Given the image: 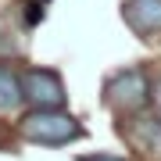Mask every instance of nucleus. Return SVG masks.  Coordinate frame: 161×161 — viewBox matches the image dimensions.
Instances as JSON below:
<instances>
[{
    "instance_id": "obj_1",
    "label": "nucleus",
    "mask_w": 161,
    "mask_h": 161,
    "mask_svg": "<svg viewBox=\"0 0 161 161\" xmlns=\"http://www.w3.org/2000/svg\"><path fill=\"white\" fill-rule=\"evenodd\" d=\"M18 132L29 143H40V147H64L82 136V125L61 108H32L18 122Z\"/></svg>"
},
{
    "instance_id": "obj_2",
    "label": "nucleus",
    "mask_w": 161,
    "mask_h": 161,
    "mask_svg": "<svg viewBox=\"0 0 161 161\" xmlns=\"http://www.w3.org/2000/svg\"><path fill=\"white\" fill-rule=\"evenodd\" d=\"M104 100L115 115H140L150 100V79L143 68H122L104 82Z\"/></svg>"
},
{
    "instance_id": "obj_3",
    "label": "nucleus",
    "mask_w": 161,
    "mask_h": 161,
    "mask_svg": "<svg viewBox=\"0 0 161 161\" xmlns=\"http://www.w3.org/2000/svg\"><path fill=\"white\" fill-rule=\"evenodd\" d=\"M22 93L32 108H61L64 104V82L54 68H29L22 72Z\"/></svg>"
},
{
    "instance_id": "obj_4",
    "label": "nucleus",
    "mask_w": 161,
    "mask_h": 161,
    "mask_svg": "<svg viewBox=\"0 0 161 161\" xmlns=\"http://www.w3.org/2000/svg\"><path fill=\"white\" fill-rule=\"evenodd\" d=\"M122 18L140 36H161V0H125Z\"/></svg>"
},
{
    "instance_id": "obj_5",
    "label": "nucleus",
    "mask_w": 161,
    "mask_h": 161,
    "mask_svg": "<svg viewBox=\"0 0 161 161\" xmlns=\"http://www.w3.org/2000/svg\"><path fill=\"white\" fill-rule=\"evenodd\" d=\"M129 129H132V140H136L147 154H161V118L140 115V118L129 122Z\"/></svg>"
},
{
    "instance_id": "obj_6",
    "label": "nucleus",
    "mask_w": 161,
    "mask_h": 161,
    "mask_svg": "<svg viewBox=\"0 0 161 161\" xmlns=\"http://www.w3.org/2000/svg\"><path fill=\"white\" fill-rule=\"evenodd\" d=\"M18 104H25L22 75H18L11 64H4V61H0V111H14Z\"/></svg>"
},
{
    "instance_id": "obj_7",
    "label": "nucleus",
    "mask_w": 161,
    "mask_h": 161,
    "mask_svg": "<svg viewBox=\"0 0 161 161\" xmlns=\"http://www.w3.org/2000/svg\"><path fill=\"white\" fill-rule=\"evenodd\" d=\"M43 4L47 0H29V11H25V25H36V22H43Z\"/></svg>"
},
{
    "instance_id": "obj_8",
    "label": "nucleus",
    "mask_w": 161,
    "mask_h": 161,
    "mask_svg": "<svg viewBox=\"0 0 161 161\" xmlns=\"http://www.w3.org/2000/svg\"><path fill=\"white\" fill-rule=\"evenodd\" d=\"M150 97H154V108H158V118H161V75H158L154 86H150Z\"/></svg>"
},
{
    "instance_id": "obj_9",
    "label": "nucleus",
    "mask_w": 161,
    "mask_h": 161,
    "mask_svg": "<svg viewBox=\"0 0 161 161\" xmlns=\"http://www.w3.org/2000/svg\"><path fill=\"white\" fill-rule=\"evenodd\" d=\"M79 161H125V158H115V154H82Z\"/></svg>"
}]
</instances>
